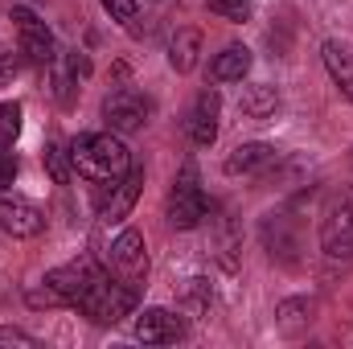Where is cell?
Listing matches in <instances>:
<instances>
[{"instance_id":"1","label":"cell","mask_w":353,"mask_h":349,"mask_svg":"<svg viewBox=\"0 0 353 349\" xmlns=\"http://www.w3.org/2000/svg\"><path fill=\"white\" fill-rule=\"evenodd\" d=\"M70 161L74 173L90 185H115L119 177L132 173V152L115 132H83L70 140Z\"/></svg>"},{"instance_id":"2","label":"cell","mask_w":353,"mask_h":349,"mask_svg":"<svg viewBox=\"0 0 353 349\" xmlns=\"http://www.w3.org/2000/svg\"><path fill=\"white\" fill-rule=\"evenodd\" d=\"M136 300H140V288H132L115 275H99L74 308H83L94 325H119L123 317L136 312Z\"/></svg>"},{"instance_id":"3","label":"cell","mask_w":353,"mask_h":349,"mask_svg":"<svg viewBox=\"0 0 353 349\" xmlns=\"http://www.w3.org/2000/svg\"><path fill=\"white\" fill-rule=\"evenodd\" d=\"M165 214H169V226H176V230H193V226H201V218L210 214V197L201 193V181H197V169H193V165H185L181 177L173 181Z\"/></svg>"},{"instance_id":"4","label":"cell","mask_w":353,"mask_h":349,"mask_svg":"<svg viewBox=\"0 0 353 349\" xmlns=\"http://www.w3.org/2000/svg\"><path fill=\"white\" fill-rule=\"evenodd\" d=\"M107 267H111L115 279L140 288V283L148 279V247H144V235L132 230V226L119 230L115 243H111V251H107Z\"/></svg>"},{"instance_id":"5","label":"cell","mask_w":353,"mask_h":349,"mask_svg":"<svg viewBox=\"0 0 353 349\" xmlns=\"http://www.w3.org/2000/svg\"><path fill=\"white\" fill-rule=\"evenodd\" d=\"M144 119H148V103L132 87H119L103 99V123H107V132L128 136V132H140Z\"/></svg>"},{"instance_id":"6","label":"cell","mask_w":353,"mask_h":349,"mask_svg":"<svg viewBox=\"0 0 353 349\" xmlns=\"http://www.w3.org/2000/svg\"><path fill=\"white\" fill-rule=\"evenodd\" d=\"M0 230L12 235V239H37L46 230V214L29 197L0 189Z\"/></svg>"},{"instance_id":"7","label":"cell","mask_w":353,"mask_h":349,"mask_svg":"<svg viewBox=\"0 0 353 349\" xmlns=\"http://www.w3.org/2000/svg\"><path fill=\"white\" fill-rule=\"evenodd\" d=\"M12 21H17V41H21V54L29 58V62H54V33H50V25L37 17V12H29V8H12Z\"/></svg>"},{"instance_id":"8","label":"cell","mask_w":353,"mask_h":349,"mask_svg":"<svg viewBox=\"0 0 353 349\" xmlns=\"http://www.w3.org/2000/svg\"><path fill=\"white\" fill-rule=\"evenodd\" d=\"M99 275H103V271H94V263H90V259H79V263H66V267L46 271V279H41V283H46L62 304H79V300H83V292H87Z\"/></svg>"},{"instance_id":"9","label":"cell","mask_w":353,"mask_h":349,"mask_svg":"<svg viewBox=\"0 0 353 349\" xmlns=\"http://www.w3.org/2000/svg\"><path fill=\"white\" fill-rule=\"evenodd\" d=\"M132 333H136V341H144V346H173L185 337V321L169 312V308H144L140 317H136V325H132Z\"/></svg>"},{"instance_id":"10","label":"cell","mask_w":353,"mask_h":349,"mask_svg":"<svg viewBox=\"0 0 353 349\" xmlns=\"http://www.w3.org/2000/svg\"><path fill=\"white\" fill-rule=\"evenodd\" d=\"M140 185H144V169H132L128 177H119L115 185H103V197H99V218L103 222H123L140 197Z\"/></svg>"},{"instance_id":"11","label":"cell","mask_w":353,"mask_h":349,"mask_svg":"<svg viewBox=\"0 0 353 349\" xmlns=\"http://www.w3.org/2000/svg\"><path fill=\"white\" fill-rule=\"evenodd\" d=\"M218 115H222L218 90H201V94L193 99V107H189V119H185L189 140H193L197 148H210V144L218 140Z\"/></svg>"},{"instance_id":"12","label":"cell","mask_w":353,"mask_h":349,"mask_svg":"<svg viewBox=\"0 0 353 349\" xmlns=\"http://www.w3.org/2000/svg\"><path fill=\"white\" fill-rule=\"evenodd\" d=\"M321 247L329 259H353V201L337 206L321 226Z\"/></svg>"},{"instance_id":"13","label":"cell","mask_w":353,"mask_h":349,"mask_svg":"<svg viewBox=\"0 0 353 349\" xmlns=\"http://www.w3.org/2000/svg\"><path fill=\"white\" fill-rule=\"evenodd\" d=\"M275 157H279V152H275L271 144H263V140H247V144H239V148L226 157V173L230 177H251V173H259V169H267Z\"/></svg>"},{"instance_id":"14","label":"cell","mask_w":353,"mask_h":349,"mask_svg":"<svg viewBox=\"0 0 353 349\" xmlns=\"http://www.w3.org/2000/svg\"><path fill=\"white\" fill-rule=\"evenodd\" d=\"M197 54H201V33L197 29H176L169 37V66L176 74H189L197 66Z\"/></svg>"},{"instance_id":"15","label":"cell","mask_w":353,"mask_h":349,"mask_svg":"<svg viewBox=\"0 0 353 349\" xmlns=\"http://www.w3.org/2000/svg\"><path fill=\"white\" fill-rule=\"evenodd\" d=\"M247 70H251V50H247V46H226V50L214 58V66H210V74H214L218 83H243Z\"/></svg>"},{"instance_id":"16","label":"cell","mask_w":353,"mask_h":349,"mask_svg":"<svg viewBox=\"0 0 353 349\" xmlns=\"http://www.w3.org/2000/svg\"><path fill=\"white\" fill-rule=\"evenodd\" d=\"M275 107H279V90L267 87V83L243 87V94H239V111H243L247 119H267Z\"/></svg>"},{"instance_id":"17","label":"cell","mask_w":353,"mask_h":349,"mask_svg":"<svg viewBox=\"0 0 353 349\" xmlns=\"http://www.w3.org/2000/svg\"><path fill=\"white\" fill-rule=\"evenodd\" d=\"M312 300H283L279 308H275V321H279V329L283 333H300V329H308L312 325Z\"/></svg>"},{"instance_id":"18","label":"cell","mask_w":353,"mask_h":349,"mask_svg":"<svg viewBox=\"0 0 353 349\" xmlns=\"http://www.w3.org/2000/svg\"><path fill=\"white\" fill-rule=\"evenodd\" d=\"M325 66H329V74L337 79V87L353 79V41H325Z\"/></svg>"},{"instance_id":"19","label":"cell","mask_w":353,"mask_h":349,"mask_svg":"<svg viewBox=\"0 0 353 349\" xmlns=\"http://www.w3.org/2000/svg\"><path fill=\"white\" fill-rule=\"evenodd\" d=\"M46 169H50V177H54V185H70V177H74L70 144H62V140H50V144H46Z\"/></svg>"},{"instance_id":"20","label":"cell","mask_w":353,"mask_h":349,"mask_svg":"<svg viewBox=\"0 0 353 349\" xmlns=\"http://www.w3.org/2000/svg\"><path fill=\"white\" fill-rule=\"evenodd\" d=\"M21 136V103H0V148H12Z\"/></svg>"},{"instance_id":"21","label":"cell","mask_w":353,"mask_h":349,"mask_svg":"<svg viewBox=\"0 0 353 349\" xmlns=\"http://www.w3.org/2000/svg\"><path fill=\"white\" fill-rule=\"evenodd\" d=\"M205 4H210V12H218L222 21H234V25L251 21V12H255L251 0H205Z\"/></svg>"},{"instance_id":"22","label":"cell","mask_w":353,"mask_h":349,"mask_svg":"<svg viewBox=\"0 0 353 349\" xmlns=\"http://www.w3.org/2000/svg\"><path fill=\"white\" fill-rule=\"evenodd\" d=\"M107 12H111V21H123V25H136V12H140V4L136 0H99Z\"/></svg>"},{"instance_id":"23","label":"cell","mask_w":353,"mask_h":349,"mask_svg":"<svg viewBox=\"0 0 353 349\" xmlns=\"http://www.w3.org/2000/svg\"><path fill=\"white\" fill-rule=\"evenodd\" d=\"M0 346H25V349H37V341L21 329H0Z\"/></svg>"},{"instance_id":"24","label":"cell","mask_w":353,"mask_h":349,"mask_svg":"<svg viewBox=\"0 0 353 349\" xmlns=\"http://www.w3.org/2000/svg\"><path fill=\"white\" fill-rule=\"evenodd\" d=\"M12 177H17V157L8 148H0V189L12 185Z\"/></svg>"},{"instance_id":"25","label":"cell","mask_w":353,"mask_h":349,"mask_svg":"<svg viewBox=\"0 0 353 349\" xmlns=\"http://www.w3.org/2000/svg\"><path fill=\"white\" fill-rule=\"evenodd\" d=\"M12 74H17V54H12V50H0V87H4Z\"/></svg>"},{"instance_id":"26","label":"cell","mask_w":353,"mask_h":349,"mask_svg":"<svg viewBox=\"0 0 353 349\" xmlns=\"http://www.w3.org/2000/svg\"><path fill=\"white\" fill-rule=\"evenodd\" d=\"M341 90H345V99L353 103V79H345V83H341Z\"/></svg>"}]
</instances>
